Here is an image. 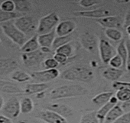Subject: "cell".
<instances>
[{
	"mask_svg": "<svg viewBox=\"0 0 130 123\" xmlns=\"http://www.w3.org/2000/svg\"><path fill=\"white\" fill-rule=\"evenodd\" d=\"M0 123H12V119L9 118L8 117L3 115H0Z\"/></svg>",
	"mask_w": 130,
	"mask_h": 123,
	"instance_id": "obj_44",
	"label": "cell"
},
{
	"mask_svg": "<svg viewBox=\"0 0 130 123\" xmlns=\"http://www.w3.org/2000/svg\"><path fill=\"white\" fill-rule=\"evenodd\" d=\"M74 15L79 17L85 18H92V19H101L106 16H110V11L104 8H99L93 10H86V11H77L74 12Z\"/></svg>",
	"mask_w": 130,
	"mask_h": 123,
	"instance_id": "obj_14",
	"label": "cell"
},
{
	"mask_svg": "<svg viewBox=\"0 0 130 123\" xmlns=\"http://www.w3.org/2000/svg\"><path fill=\"white\" fill-rule=\"evenodd\" d=\"M11 79L17 82L23 83L28 82L31 79V75L23 70H15L12 73Z\"/></svg>",
	"mask_w": 130,
	"mask_h": 123,
	"instance_id": "obj_26",
	"label": "cell"
},
{
	"mask_svg": "<svg viewBox=\"0 0 130 123\" xmlns=\"http://www.w3.org/2000/svg\"><path fill=\"white\" fill-rule=\"evenodd\" d=\"M98 50L101 61L106 65L109 64L110 59L116 55V51L114 46L109 41L104 39H100L98 44Z\"/></svg>",
	"mask_w": 130,
	"mask_h": 123,
	"instance_id": "obj_7",
	"label": "cell"
},
{
	"mask_svg": "<svg viewBox=\"0 0 130 123\" xmlns=\"http://www.w3.org/2000/svg\"><path fill=\"white\" fill-rule=\"evenodd\" d=\"M117 103H118V100H117L116 97L113 95L107 103H106L105 105H102L100 108V109L97 112H96V118H98L100 123H103L104 122L105 118H106V115L108 114V112L110 111V109L113 106L117 105Z\"/></svg>",
	"mask_w": 130,
	"mask_h": 123,
	"instance_id": "obj_17",
	"label": "cell"
},
{
	"mask_svg": "<svg viewBox=\"0 0 130 123\" xmlns=\"http://www.w3.org/2000/svg\"><path fill=\"white\" fill-rule=\"evenodd\" d=\"M18 61L12 58H0V77H4L17 70Z\"/></svg>",
	"mask_w": 130,
	"mask_h": 123,
	"instance_id": "obj_11",
	"label": "cell"
},
{
	"mask_svg": "<svg viewBox=\"0 0 130 123\" xmlns=\"http://www.w3.org/2000/svg\"><path fill=\"white\" fill-rule=\"evenodd\" d=\"M125 30H126L127 34L128 35V36H129V38H130V25H129V26H128L125 28Z\"/></svg>",
	"mask_w": 130,
	"mask_h": 123,
	"instance_id": "obj_50",
	"label": "cell"
},
{
	"mask_svg": "<svg viewBox=\"0 0 130 123\" xmlns=\"http://www.w3.org/2000/svg\"><path fill=\"white\" fill-rule=\"evenodd\" d=\"M105 35L109 39L114 42H120L122 39V33L118 29H106L104 31Z\"/></svg>",
	"mask_w": 130,
	"mask_h": 123,
	"instance_id": "obj_29",
	"label": "cell"
},
{
	"mask_svg": "<svg viewBox=\"0 0 130 123\" xmlns=\"http://www.w3.org/2000/svg\"><path fill=\"white\" fill-rule=\"evenodd\" d=\"M3 105H4V99H3V97L1 95V94H0V110H2Z\"/></svg>",
	"mask_w": 130,
	"mask_h": 123,
	"instance_id": "obj_49",
	"label": "cell"
},
{
	"mask_svg": "<svg viewBox=\"0 0 130 123\" xmlns=\"http://www.w3.org/2000/svg\"><path fill=\"white\" fill-rule=\"evenodd\" d=\"M77 28V24L71 19L60 22L55 28V33L57 36H66L71 33Z\"/></svg>",
	"mask_w": 130,
	"mask_h": 123,
	"instance_id": "obj_13",
	"label": "cell"
},
{
	"mask_svg": "<svg viewBox=\"0 0 130 123\" xmlns=\"http://www.w3.org/2000/svg\"><path fill=\"white\" fill-rule=\"evenodd\" d=\"M19 123H44L40 119L37 118H29V119H23L19 121Z\"/></svg>",
	"mask_w": 130,
	"mask_h": 123,
	"instance_id": "obj_43",
	"label": "cell"
},
{
	"mask_svg": "<svg viewBox=\"0 0 130 123\" xmlns=\"http://www.w3.org/2000/svg\"><path fill=\"white\" fill-rule=\"evenodd\" d=\"M49 88V85L47 83H30L27 84L23 89V92L25 95H36L39 92H44Z\"/></svg>",
	"mask_w": 130,
	"mask_h": 123,
	"instance_id": "obj_19",
	"label": "cell"
},
{
	"mask_svg": "<svg viewBox=\"0 0 130 123\" xmlns=\"http://www.w3.org/2000/svg\"><path fill=\"white\" fill-rule=\"evenodd\" d=\"M121 107L122 108V109H123L124 111H125V110H126L127 112L130 111V100L128 101V102H126L122 103V105Z\"/></svg>",
	"mask_w": 130,
	"mask_h": 123,
	"instance_id": "obj_46",
	"label": "cell"
},
{
	"mask_svg": "<svg viewBox=\"0 0 130 123\" xmlns=\"http://www.w3.org/2000/svg\"><path fill=\"white\" fill-rule=\"evenodd\" d=\"M0 26H1L3 33L14 43L22 46L27 41L26 35L15 26L13 20L2 23Z\"/></svg>",
	"mask_w": 130,
	"mask_h": 123,
	"instance_id": "obj_3",
	"label": "cell"
},
{
	"mask_svg": "<svg viewBox=\"0 0 130 123\" xmlns=\"http://www.w3.org/2000/svg\"><path fill=\"white\" fill-rule=\"evenodd\" d=\"M37 117L44 123H68L66 118L49 109L41 111L37 115Z\"/></svg>",
	"mask_w": 130,
	"mask_h": 123,
	"instance_id": "obj_12",
	"label": "cell"
},
{
	"mask_svg": "<svg viewBox=\"0 0 130 123\" xmlns=\"http://www.w3.org/2000/svg\"><path fill=\"white\" fill-rule=\"evenodd\" d=\"M129 25H130V9L128 11V13L125 16V22H124V27L126 28Z\"/></svg>",
	"mask_w": 130,
	"mask_h": 123,
	"instance_id": "obj_45",
	"label": "cell"
},
{
	"mask_svg": "<svg viewBox=\"0 0 130 123\" xmlns=\"http://www.w3.org/2000/svg\"><path fill=\"white\" fill-rule=\"evenodd\" d=\"M112 86L116 91L124 89H130V82H122V81H115L112 82Z\"/></svg>",
	"mask_w": 130,
	"mask_h": 123,
	"instance_id": "obj_38",
	"label": "cell"
},
{
	"mask_svg": "<svg viewBox=\"0 0 130 123\" xmlns=\"http://www.w3.org/2000/svg\"><path fill=\"white\" fill-rule=\"evenodd\" d=\"M129 39H130V38H129Z\"/></svg>",
	"mask_w": 130,
	"mask_h": 123,
	"instance_id": "obj_51",
	"label": "cell"
},
{
	"mask_svg": "<svg viewBox=\"0 0 130 123\" xmlns=\"http://www.w3.org/2000/svg\"><path fill=\"white\" fill-rule=\"evenodd\" d=\"M60 75V74L58 69H51L33 72L31 74V77L38 83H47L54 80L55 79L59 77Z\"/></svg>",
	"mask_w": 130,
	"mask_h": 123,
	"instance_id": "obj_8",
	"label": "cell"
},
{
	"mask_svg": "<svg viewBox=\"0 0 130 123\" xmlns=\"http://www.w3.org/2000/svg\"><path fill=\"white\" fill-rule=\"evenodd\" d=\"M122 74H123V71L121 70L120 69H114L112 67L105 69L102 72V76L105 79L112 82L119 80L120 77H122Z\"/></svg>",
	"mask_w": 130,
	"mask_h": 123,
	"instance_id": "obj_21",
	"label": "cell"
},
{
	"mask_svg": "<svg viewBox=\"0 0 130 123\" xmlns=\"http://www.w3.org/2000/svg\"><path fill=\"white\" fill-rule=\"evenodd\" d=\"M51 48H46V47H41L40 48V50L43 52V53H44V54H48V53H50L51 52Z\"/></svg>",
	"mask_w": 130,
	"mask_h": 123,
	"instance_id": "obj_47",
	"label": "cell"
},
{
	"mask_svg": "<svg viewBox=\"0 0 130 123\" xmlns=\"http://www.w3.org/2000/svg\"><path fill=\"white\" fill-rule=\"evenodd\" d=\"M57 61V63L60 65H63L65 63H68V58L67 56H65L63 54H60V53H58V52H56L54 55V57H53Z\"/></svg>",
	"mask_w": 130,
	"mask_h": 123,
	"instance_id": "obj_40",
	"label": "cell"
},
{
	"mask_svg": "<svg viewBox=\"0 0 130 123\" xmlns=\"http://www.w3.org/2000/svg\"><path fill=\"white\" fill-rule=\"evenodd\" d=\"M115 96L116 97L118 102H121L122 103L126 102L130 100V89L118 90L116 92Z\"/></svg>",
	"mask_w": 130,
	"mask_h": 123,
	"instance_id": "obj_34",
	"label": "cell"
},
{
	"mask_svg": "<svg viewBox=\"0 0 130 123\" xmlns=\"http://www.w3.org/2000/svg\"><path fill=\"white\" fill-rule=\"evenodd\" d=\"M15 26L25 35H31L37 31L38 22L35 18L28 16H20L13 20Z\"/></svg>",
	"mask_w": 130,
	"mask_h": 123,
	"instance_id": "obj_5",
	"label": "cell"
},
{
	"mask_svg": "<svg viewBox=\"0 0 130 123\" xmlns=\"http://www.w3.org/2000/svg\"><path fill=\"white\" fill-rule=\"evenodd\" d=\"M0 92L7 94H24L23 89L13 82L0 79Z\"/></svg>",
	"mask_w": 130,
	"mask_h": 123,
	"instance_id": "obj_16",
	"label": "cell"
},
{
	"mask_svg": "<svg viewBox=\"0 0 130 123\" xmlns=\"http://www.w3.org/2000/svg\"><path fill=\"white\" fill-rule=\"evenodd\" d=\"M55 38H56L55 29L48 33H46V34L38 35V42L40 48L46 47V48H51Z\"/></svg>",
	"mask_w": 130,
	"mask_h": 123,
	"instance_id": "obj_20",
	"label": "cell"
},
{
	"mask_svg": "<svg viewBox=\"0 0 130 123\" xmlns=\"http://www.w3.org/2000/svg\"><path fill=\"white\" fill-rule=\"evenodd\" d=\"M72 35H66V36H57L55 38L52 47L51 48L56 50L57 48H58L59 47L65 45V44H68L69 42H71L72 41Z\"/></svg>",
	"mask_w": 130,
	"mask_h": 123,
	"instance_id": "obj_31",
	"label": "cell"
},
{
	"mask_svg": "<svg viewBox=\"0 0 130 123\" xmlns=\"http://www.w3.org/2000/svg\"><path fill=\"white\" fill-rule=\"evenodd\" d=\"M116 54L118 55H119L121 57V58L122 59L123 61V68H125V65H126V60H127V48H126V45H125V39H122L120 41V42L119 43L116 49Z\"/></svg>",
	"mask_w": 130,
	"mask_h": 123,
	"instance_id": "obj_28",
	"label": "cell"
},
{
	"mask_svg": "<svg viewBox=\"0 0 130 123\" xmlns=\"http://www.w3.org/2000/svg\"><path fill=\"white\" fill-rule=\"evenodd\" d=\"M2 111L3 115L9 118H16L21 113L19 100L17 98H11L6 103H4Z\"/></svg>",
	"mask_w": 130,
	"mask_h": 123,
	"instance_id": "obj_9",
	"label": "cell"
},
{
	"mask_svg": "<svg viewBox=\"0 0 130 123\" xmlns=\"http://www.w3.org/2000/svg\"><path fill=\"white\" fill-rule=\"evenodd\" d=\"M98 3L99 2L95 1V0H80L79 2V4L84 8H90L97 5Z\"/></svg>",
	"mask_w": 130,
	"mask_h": 123,
	"instance_id": "obj_41",
	"label": "cell"
},
{
	"mask_svg": "<svg viewBox=\"0 0 130 123\" xmlns=\"http://www.w3.org/2000/svg\"><path fill=\"white\" fill-rule=\"evenodd\" d=\"M49 110L54 111L64 118H71L74 115V110L68 105L60 104V103H52L49 104L47 106Z\"/></svg>",
	"mask_w": 130,
	"mask_h": 123,
	"instance_id": "obj_15",
	"label": "cell"
},
{
	"mask_svg": "<svg viewBox=\"0 0 130 123\" xmlns=\"http://www.w3.org/2000/svg\"><path fill=\"white\" fill-rule=\"evenodd\" d=\"M46 92V91L41 92H39V93L36 94L37 99H44V98L45 97V95H46V92Z\"/></svg>",
	"mask_w": 130,
	"mask_h": 123,
	"instance_id": "obj_48",
	"label": "cell"
},
{
	"mask_svg": "<svg viewBox=\"0 0 130 123\" xmlns=\"http://www.w3.org/2000/svg\"><path fill=\"white\" fill-rule=\"evenodd\" d=\"M74 52H75L74 46L71 42H69L68 44H65V45H62V46H60L56 49V52L63 54L65 56H67L68 58L74 56Z\"/></svg>",
	"mask_w": 130,
	"mask_h": 123,
	"instance_id": "obj_30",
	"label": "cell"
},
{
	"mask_svg": "<svg viewBox=\"0 0 130 123\" xmlns=\"http://www.w3.org/2000/svg\"><path fill=\"white\" fill-rule=\"evenodd\" d=\"M15 11L16 13H28L31 10L32 4L28 0H15Z\"/></svg>",
	"mask_w": 130,
	"mask_h": 123,
	"instance_id": "obj_25",
	"label": "cell"
},
{
	"mask_svg": "<svg viewBox=\"0 0 130 123\" xmlns=\"http://www.w3.org/2000/svg\"><path fill=\"white\" fill-rule=\"evenodd\" d=\"M113 95L114 94L112 92H101V93L96 95V96H94L92 99V102L94 105L101 107L102 105H103L106 103H107Z\"/></svg>",
	"mask_w": 130,
	"mask_h": 123,
	"instance_id": "obj_24",
	"label": "cell"
},
{
	"mask_svg": "<svg viewBox=\"0 0 130 123\" xmlns=\"http://www.w3.org/2000/svg\"><path fill=\"white\" fill-rule=\"evenodd\" d=\"M20 111L23 114H28L34 109V102L29 97L22 98L20 101Z\"/></svg>",
	"mask_w": 130,
	"mask_h": 123,
	"instance_id": "obj_27",
	"label": "cell"
},
{
	"mask_svg": "<svg viewBox=\"0 0 130 123\" xmlns=\"http://www.w3.org/2000/svg\"><path fill=\"white\" fill-rule=\"evenodd\" d=\"M80 40L82 46L89 52L95 53L98 49L99 41L93 33L90 32H86L80 35Z\"/></svg>",
	"mask_w": 130,
	"mask_h": 123,
	"instance_id": "obj_10",
	"label": "cell"
},
{
	"mask_svg": "<svg viewBox=\"0 0 130 123\" xmlns=\"http://www.w3.org/2000/svg\"><path fill=\"white\" fill-rule=\"evenodd\" d=\"M46 58V54L43 53L40 49L29 53H22V61L23 64L28 68L39 66Z\"/></svg>",
	"mask_w": 130,
	"mask_h": 123,
	"instance_id": "obj_6",
	"label": "cell"
},
{
	"mask_svg": "<svg viewBox=\"0 0 130 123\" xmlns=\"http://www.w3.org/2000/svg\"><path fill=\"white\" fill-rule=\"evenodd\" d=\"M96 22L106 29H117L120 26L119 18L116 16H109L96 19Z\"/></svg>",
	"mask_w": 130,
	"mask_h": 123,
	"instance_id": "obj_18",
	"label": "cell"
},
{
	"mask_svg": "<svg viewBox=\"0 0 130 123\" xmlns=\"http://www.w3.org/2000/svg\"><path fill=\"white\" fill-rule=\"evenodd\" d=\"M60 77L64 80L90 82L94 78L93 69L84 65H77L64 70Z\"/></svg>",
	"mask_w": 130,
	"mask_h": 123,
	"instance_id": "obj_1",
	"label": "cell"
},
{
	"mask_svg": "<svg viewBox=\"0 0 130 123\" xmlns=\"http://www.w3.org/2000/svg\"><path fill=\"white\" fill-rule=\"evenodd\" d=\"M88 90L80 85H65L53 89L50 92V97L53 100L74 98L85 95Z\"/></svg>",
	"mask_w": 130,
	"mask_h": 123,
	"instance_id": "obj_2",
	"label": "cell"
},
{
	"mask_svg": "<svg viewBox=\"0 0 130 123\" xmlns=\"http://www.w3.org/2000/svg\"><path fill=\"white\" fill-rule=\"evenodd\" d=\"M80 123H100V121L96 118V112L90 111L84 113L81 116Z\"/></svg>",
	"mask_w": 130,
	"mask_h": 123,
	"instance_id": "obj_32",
	"label": "cell"
},
{
	"mask_svg": "<svg viewBox=\"0 0 130 123\" xmlns=\"http://www.w3.org/2000/svg\"><path fill=\"white\" fill-rule=\"evenodd\" d=\"M123 113H124V110L122 109V108L119 105H116L108 112V114L105 118L104 121L106 123H112L118 118H119Z\"/></svg>",
	"mask_w": 130,
	"mask_h": 123,
	"instance_id": "obj_23",
	"label": "cell"
},
{
	"mask_svg": "<svg viewBox=\"0 0 130 123\" xmlns=\"http://www.w3.org/2000/svg\"><path fill=\"white\" fill-rule=\"evenodd\" d=\"M0 9L6 13L15 12V3L12 0H6L0 4Z\"/></svg>",
	"mask_w": 130,
	"mask_h": 123,
	"instance_id": "obj_35",
	"label": "cell"
},
{
	"mask_svg": "<svg viewBox=\"0 0 130 123\" xmlns=\"http://www.w3.org/2000/svg\"><path fill=\"white\" fill-rule=\"evenodd\" d=\"M39 48L40 46L38 42V36L34 35L21 46V52L22 53H29L39 49Z\"/></svg>",
	"mask_w": 130,
	"mask_h": 123,
	"instance_id": "obj_22",
	"label": "cell"
},
{
	"mask_svg": "<svg viewBox=\"0 0 130 123\" xmlns=\"http://www.w3.org/2000/svg\"><path fill=\"white\" fill-rule=\"evenodd\" d=\"M59 22H60V18L58 15L54 12L51 13L47 16L42 17L38 21V25L36 32L38 35L48 33L54 30Z\"/></svg>",
	"mask_w": 130,
	"mask_h": 123,
	"instance_id": "obj_4",
	"label": "cell"
},
{
	"mask_svg": "<svg viewBox=\"0 0 130 123\" xmlns=\"http://www.w3.org/2000/svg\"><path fill=\"white\" fill-rule=\"evenodd\" d=\"M44 66L45 69H57L59 64L54 58H45L43 61Z\"/></svg>",
	"mask_w": 130,
	"mask_h": 123,
	"instance_id": "obj_37",
	"label": "cell"
},
{
	"mask_svg": "<svg viewBox=\"0 0 130 123\" xmlns=\"http://www.w3.org/2000/svg\"><path fill=\"white\" fill-rule=\"evenodd\" d=\"M20 16H22L16 12L6 13V12H3L0 9V24L9 22V21H12Z\"/></svg>",
	"mask_w": 130,
	"mask_h": 123,
	"instance_id": "obj_33",
	"label": "cell"
},
{
	"mask_svg": "<svg viewBox=\"0 0 130 123\" xmlns=\"http://www.w3.org/2000/svg\"><path fill=\"white\" fill-rule=\"evenodd\" d=\"M112 123H130V111L123 113Z\"/></svg>",
	"mask_w": 130,
	"mask_h": 123,
	"instance_id": "obj_39",
	"label": "cell"
},
{
	"mask_svg": "<svg viewBox=\"0 0 130 123\" xmlns=\"http://www.w3.org/2000/svg\"><path fill=\"white\" fill-rule=\"evenodd\" d=\"M125 45L127 48V60H126L125 68L127 71L130 72V39L125 41Z\"/></svg>",
	"mask_w": 130,
	"mask_h": 123,
	"instance_id": "obj_42",
	"label": "cell"
},
{
	"mask_svg": "<svg viewBox=\"0 0 130 123\" xmlns=\"http://www.w3.org/2000/svg\"><path fill=\"white\" fill-rule=\"evenodd\" d=\"M109 67H112L114 69H120L123 67V61L121 57L116 54L110 59V61H109Z\"/></svg>",
	"mask_w": 130,
	"mask_h": 123,
	"instance_id": "obj_36",
	"label": "cell"
}]
</instances>
